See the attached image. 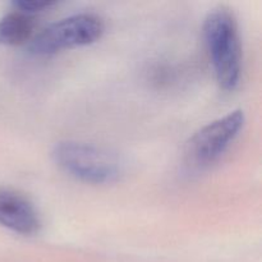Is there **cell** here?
Masks as SVG:
<instances>
[{
  "instance_id": "5b68a950",
  "label": "cell",
  "mask_w": 262,
  "mask_h": 262,
  "mask_svg": "<svg viewBox=\"0 0 262 262\" xmlns=\"http://www.w3.org/2000/svg\"><path fill=\"white\" fill-rule=\"evenodd\" d=\"M0 227L15 234L32 237L40 233L42 222L35 204L27 196L0 187Z\"/></svg>"
},
{
  "instance_id": "6da1fadb",
  "label": "cell",
  "mask_w": 262,
  "mask_h": 262,
  "mask_svg": "<svg viewBox=\"0 0 262 262\" xmlns=\"http://www.w3.org/2000/svg\"><path fill=\"white\" fill-rule=\"evenodd\" d=\"M204 38L217 83L233 91L242 76V45L237 20L228 8L219 7L206 15Z\"/></svg>"
},
{
  "instance_id": "277c9868",
  "label": "cell",
  "mask_w": 262,
  "mask_h": 262,
  "mask_svg": "<svg viewBox=\"0 0 262 262\" xmlns=\"http://www.w3.org/2000/svg\"><path fill=\"white\" fill-rule=\"evenodd\" d=\"M245 123V113L237 109L204 125L187 142V165L205 169L216 163L241 135Z\"/></svg>"
},
{
  "instance_id": "52a82bcc",
  "label": "cell",
  "mask_w": 262,
  "mask_h": 262,
  "mask_svg": "<svg viewBox=\"0 0 262 262\" xmlns=\"http://www.w3.org/2000/svg\"><path fill=\"white\" fill-rule=\"evenodd\" d=\"M12 5L14 9L35 17L38 13L45 12L56 5V2H53V0H19V2H14Z\"/></svg>"
},
{
  "instance_id": "3957f363",
  "label": "cell",
  "mask_w": 262,
  "mask_h": 262,
  "mask_svg": "<svg viewBox=\"0 0 262 262\" xmlns=\"http://www.w3.org/2000/svg\"><path fill=\"white\" fill-rule=\"evenodd\" d=\"M104 20L94 13H79L61 18L36 33L28 50L36 56H50L71 49L91 45L104 33Z\"/></svg>"
},
{
  "instance_id": "8992f818",
  "label": "cell",
  "mask_w": 262,
  "mask_h": 262,
  "mask_svg": "<svg viewBox=\"0 0 262 262\" xmlns=\"http://www.w3.org/2000/svg\"><path fill=\"white\" fill-rule=\"evenodd\" d=\"M36 28V18L13 8L0 18V46H15L31 41Z\"/></svg>"
},
{
  "instance_id": "7a4b0ae2",
  "label": "cell",
  "mask_w": 262,
  "mask_h": 262,
  "mask_svg": "<svg viewBox=\"0 0 262 262\" xmlns=\"http://www.w3.org/2000/svg\"><path fill=\"white\" fill-rule=\"evenodd\" d=\"M54 163L67 176L89 184H110L124 173L122 159L113 151L81 141H61L51 151Z\"/></svg>"
}]
</instances>
